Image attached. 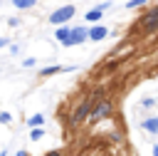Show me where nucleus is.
<instances>
[{
	"instance_id": "6",
	"label": "nucleus",
	"mask_w": 158,
	"mask_h": 156,
	"mask_svg": "<svg viewBox=\"0 0 158 156\" xmlns=\"http://www.w3.org/2000/svg\"><path fill=\"white\" fill-rule=\"evenodd\" d=\"M111 7V2H101V5H96V7H91L86 15H84V20L86 22H94V25H99L101 22V17H104V12Z\"/></svg>"
},
{
	"instance_id": "14",
	"label": "nucleus",
	"mask_w": 158,
	"mask_h": 156,
	"mask_svg": "<svg viewBox=\"0 0 158 156\" xmlns=\"http://www.w3.org/2000/svg\"><path fill=\"white\" fill-rule=\"evenodd\" d=\"M12 5H15L17 10H30V7L37 5V0H12Z\"/></svg>"
},
{
	"instance_id": "23",
	"label": "nucleus",
	"mask_w": 158,
	"mask_h": 156,
	"mask_svg": "<svg viewBox=\"0 0 158 156\" xmlns=\"http://www.w3.org/2000/svg\"><path fill=\"white\" fill-rule=\"evenodd\" d=\"M12 156H30V151H25V149H20L17 154H12Z\"/></svg>"
},
{
	"instance_id": "13",
	"label": "nucleus",
	"mask_w": 158,
	"mask_h": 156,
	"mask_svg": "<svg viewBox=\"0 0 158 156\" xmlns=\"http://www.w3.org/2000/svg\"><path fill=\"white\" fill-rule=\"evenodd\" d=\"M42 139H44V129H42V126L30 129V141H35V144H37V141H42Z\"/></svg>"
},
{
	"instance_id": "19",
	"label": "nucleus",
	"mask_w": 158,
	"mask_h": 156,
	"mask_svg": "<svg viewBox=\"0 0 158 156\" xmlns=\"http://www.w3.org/2000/svg\"><path fill=\"white\" fill-rule=\"evenodd\" d=\"M37 64V59L35 57H27V59H22V67H35Z\"/></svg>"
},
{
	"instance_id": "17",
	"label": "nucleus",
	"mask_w": 158,
	"mask_h": 156,
	"mask_svg": "<svg viewBox=\"0 0 158 156\" xmlns=\"http://www.w3.org/2000/svg\"><path fill=\"white\" fill-rule=\"evenodd\" d=\"M156 102H158L156 97H143L141 99V109H151V106H156Z\"/></svg>"
},
{
	"instance_id": "2",
	"label": "nucleus",
	"mask_w": 158,
	"mask_h": 156,
	"mask_svg": "<svg viewBox=\"0 0 158 156\" xmlns=\"http://www.w3.org/2000/svg\"><path fill=\"white\" fill-rule=\"evenodd\" d=\"M111 116H114V99H111V97L91 104V111H89V121H91V124H101V121H106V119H111Z\"/></svg>"
},
{
	"instance_id": "8",
	"label": "nucleus",
	"mask_w": 158,
	"mask_h": 156,
	"mask_svg": "<svg viewBox=\"0 0 158 156\" xmlns=\"http://www.w3.org/2000/svg\"><path fill=\"white\" fill-rule=\"evenodd\" d=\"M141 129H143V131H148V134H158V114L141 119Z\"/></svg>"
},
{
	"instance_id": "15",
	"label": "nucleus",
	"mask_w": 158,
	"mask_h": 156,
	"mask_svg": "<svg viewBox=\"0 0 158 156\" xmlns=\"http://www.w3.org/2000/svg\"><path fill=\"white\" fill-rule=\"evenodd\" d=\"M106 139H109L111 144H123V141H126V136H123L121 131H109V134H106Z\"/></svg>"
},
{
	"instance_id": "11",
	"label": "nucleus",
	"mask_w": 158,
	"mask_h": 156,
	"mask_svg": "<svg viewBox=\"0 0 158 156\" xmlns=\"http://www.w3.org/2000/svg\"><path fill=\"white\" fill-rule=\"evenodd\" d=\"M106 97H109L106 87H94V89H91V104H96V102H101V99H106Z\"/></svg>"
},
{
	"instance_id": "9",
	"label": "nucleus",
	"mask_w": 158,
	"mask_h": 156,
	"mask_svg": "<svg viewBox=\"0 0 158 156\" xmlns=\"http://www.w3.org/2000/svg\"><path fill=\"white\" fill-rule=\"evenodd\" d=\"M69 32H72V27H67V25H59V27L54 30V40H57L59 45H64V42L69 40Z\"/></svg>"
},
{
	"instance_id": "22",
	"label": "nucleus",
	"mask_w": 158,
	"mask_h": 156,
	"mask_svg": "<svg viewBox=\"0 0 158 156\" xmlns=\"http://www.w3.org/2000/svg\"><path fill=\"white\" fill-rule=\"evenodd\" d=\"M7 45H10V42H7V37H0V50H2V47H7Z\"/></svg>"
},
{
	"instance_id": "12",
	"label": "nucleus",
	"mask_w": 158,
	"mask_h": 156,
	"mask_svg": "<svg viewBox=\"0 0 158 156\" xmlns=\"http://www.w3.org/2000/svg\"><path fill=\"white\" fill-rule=\"evenodd\" d=\"M44 124V114H32L30 119H27V126L30 129H35V126H42Z\"/></svg>"
},
{
	"instance_id": "5",
	"label": "nucleus",
	"mask_w": 158,
	"mask_h": 156,
	"mask_svg": "<svg viewBox=\"0 0 158 156\" xmlns=\"http://www.w3.org/2000/svg\"><path fill=\"white\" fill-rule=\"evenodd\" d=\"M89 40V30L86 27H72V32H69V40L64 42V47H74V45H84Z\"/></svg>"
},
{
	"instance_id": "21",
	"label": "nucleus",
	"mask_w": 158,
	"mask_h": 156,
	"mask_svg": "<svg viewBox=\"0 0 158 156\" xmlns=\"http://www.w3.org/2000/svg\"><path fill=\"white\" fill-rule=\"evenodd\" d=\"M7 25H10V27H17V25H20V20H17V17H10V20H7Z\"/></svg>"
},
{
	"instance_id": "16",
	"label": "nucleus",
	"mask_w": 158,
	"mask_h": 156,
	"mask_svg": "<svg viewBox=\"0 0 158 156\" xmlns=\"http://www.w3.org/2000/svg\"><path fill=\"white\" fill-rule=\"evenodd\" d=\"M148 0H128L126 2V10H136V7H146Z\"/></svg>"
},
{
	"instance_id": "1",
	"label": "nucleus",
	"mask_w": 158,
	"mask_h": 156,
	"mask_svg": "<svg viewBox=\"0 0 158 156\" xmlns=\"http://www.w3.org/2000/svg\"><path fill=\"white\" fill-rule=\"evenodd\" d=\"M89 111H91V92H86V94H81V99L72 106V111H69V126H81V124H86L89 121Z\"/></svg>"
},
{
	"instance_id": "4",
	"label": "nucleus",
	"mask_w": 158,
	"mask_h": 156,
	"mask_svg": "<svg viewBox=\"0 0 158 156\" xmlns=\"http://www.w3.org/2000/svg\"><path fill=\"white\" fill-rule=\"evenodd\" d=\"M74 12H77V7H74V5H62V7H57L47 20H49V25L59 27V25H67V22L74 17Z\"/></svg>"
},
{
	"instance_id": "10",
	"label": "nucleus",
	"mask_w": 158,
	"mask_h": 156,
	"mask_svg": "<svg viewBox=\"0 0 158 156\" xmlns=\"http://www.w3.org/2000/svg\"><path fill=\"white\" fill-rule=\"evenodd\" d=\"M62 72H64L62 64H49V67H42L37 74H40V77H52V74H62Z\"/></svg>"
},
{
	"instance_id": "25",
	"label": "nucleus",
	"mask_w": 158,
	"mask_h": 156,
	"mask_svg": "<svg viewBox=\"0 0 158 156\" xmlns=\"http://www.w3.org/2000/svg\"><path fill=\"white\" fill-rule=\"evenodd\" d=\"M0 156H7V149H2V151H0Z\"/></svg>"
},
{
	"instance_id": "18",
	"label": "nucleus",
	"mask_w": 158,
	"mask_h": 156,
	"mask_svg": "<svg viewBox=\"0 0 158 156\" xmlns=\"http://www.w3.org/2000/svg\"><path fill=\"white\" fill-rule=\"evenodd\" d=\"M12 121V114L10 111H0V124H10Z\"/></svg>"
},
{
	"instance_id": "7",
	"label": "nucleus",
	"mask_w": 158,
	"mask_h": 156,
	"mask_svg": "<svg viewBox=\"0 0 158 156\" xmlns=\"http://www.w3.org/2000/svg\"><path fill=\"white\" fill-rule=\"evenodd\" d=\"M109 37V27L106 25H94V27H89V40L91 42H101V40H106Z\"/></svg>"
},
{
	"instance_id": "20",
	"label": "nucleus",
	"mask_w": 158,
	"mask_h": 156,
	"mask_svg": "<svg viewBox=\"0 0 158 156\" xmlns=\"http://www.w3.org/2000/svg\"><path fill=\"white\" fill-rule=\"evenodd\" d=\"M44 156H64V151H62V149H49Z\"/></svg>"
},
{
	"instance_id": "3",
	"label": "nucleus",
	"mask_w": 158,
	"mask_h": 156,
	"mask_svg": "<svg viewBox=\"0 0 158 156\" xmlns=\"http://www.w3.org/2000/svg\"><path fill=\"white\" fill-rule=\"evenodd\" d=\"M136 27H141L143 35H156L158 32V5H151L136 22Z\"/></svg>"
},
{
	"instance_id": "24",
	"label": "nucleus",
	"mask_w": 158,
	"mask_h": 156,
	"mask_svg": "<svg viewBox=\"0 0 158 156\" xmlns=\"http://www.w3.org/2000/svg\"><path fill=\"white\" fill-rule=\"evenodd\" d=\"M153 156H158V144H156V146H153Z\"/></svg>"
}]
</instances>
